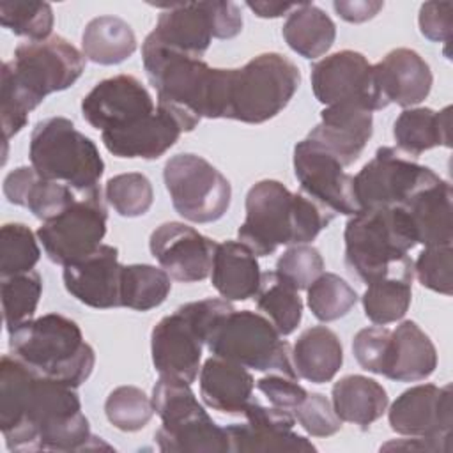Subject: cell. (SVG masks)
Instances as JSON below:
<instances>
[{
    "mask_svg": "<svg viewBox=\"0 0 453 453\" xmlns=\"http://www.w3.org/2000/svg\"><path fill=\"white\" fill-rule=\"evenodd\" d=\"M0 430L11 451L110 448L92 435L76 388L39 373L14 354L0 361Z\"/></svg>",
    "mask_w": 453,
    "mask_h": 453,
    "instance_id": "1",
    "label": "cell"
},
{
    "mask_svg": "<svg viewBox=\"0 0 453 453\" xmlns=\"http://www.w3.org/2000/svg\"><path fill=\"white\" fill-rule=\"evenodd\" d=\"M85 55L60 35L27 41L2 65L0 119L5 142L19 133L46 96L65 90L85 71Z\"/></svg>",
    "mask_w": 453,
    "mask_h": 453,
    "instance_id": "2",
    "label": "cell"
},
{
    "mask_svg": "<svg viewBox=\"0 0 453 453\" xmlns=\"http://www.w3.org/2000/svg\"><path fill=\"white\" fill-rule=\"evenodd\" d=\"M143 69L157 94V106L175 117L184 133L202 119H225L230 69H214L202 58L170 50L150 35L142 44Z\"/></svg>",
    "mask_w": 453,
    "mask_h": 453,
    "instance_id": "3",
    "label": "cell"
},
{
    "mask_svg": "<svg viewBox=\"0 0 453 453\" xmlns=\"http://www.w3.org/2000/svg\"><path fill=\"white\" fill-rule=\"evenodd\" d=\"M334 216L306 193H292L281 182L265 179L250 188L246 218L237 235L257 257H267L281 244L313 241Z\"/></svg>",
    "mask_w": 453,
    "mask_h": 453,
    "instance_id": "4",
    "label": "cell"
},
{
    "mask_svg": "<svg viewBox=\"0 0 453 453\" xmlns=\"http://www.w3.org/2000/svg\"><path fill=\"white\" fill-rule=\"evenodd\" d=\"M9 349L39 373L71 388L81 386L96 365L80 326L62 313L30 319L9 331Z\"/></svg>",
    "mask_w": 453,
    "mask_h": 453,
    "instance_id": "5",
    "label": "cell"
},
{
    "mask_svg": "<svg viewBox=\"0 0 453 453\" xmlns=\"http://www.w3.org/2000/svg\"><path fill=\"white\" fill-rule=\"evenodd\" d=\"M343 239L345 264L366 285L412 267L407 253L418 242L411 218L400 205L356 212L345 225Z\"/></svg>",
    "mask_w": 453,
    "mask_h": 453,
    "instance_id": "6",
    "label": "cell"
},
{
    "mask_svg": "<svg viewBox=\"0 0 453 453\" xmlns=\"http://www.w3.org/2000/svg\"><path fill=\"white\" fill-rule=\"evenodd\" d=\"M161 426L154 434L161 451L177 453H226L230 451L226 430L198 403L191 384L159 375L150 396Z\"/></svg>",
    "mask_w": 453,
    "mask_h": 453,
    "instance_id": "7",
    "label": "cell"
},
{
    "mask_svg": "<svg viewBox=\"0 0 453 453\" xmlns=\"http://www.w3.org/2000/svg\"><path fill=\"white\" fill-rule=\"evenodd\" d=\"M28 157L42 179L64 182L78 193L97 188L104 172L96 143L65 117H50L35 124Z\"/></svg>",
    "mask_w": 453,
    "mask_h": 453,
    "instance_id": "8",
    "label": "cell"
},
{
    "mask_svg": "<svg viewBox=\"0 0 453 453\" xmlns=\"http://www.w3.org/2000/svg\"><path fill=\"white\" fill-rule=\"evenodd\" d=\"M301 85L299 67L280 53H262L230 69L226 117L262 124L276 117Z\"/></svg>",
    "mask_w": 453,
    "mask_h": 453,
    "instance_id": "9",
    "label": "cell"
},
{
    "mask_svg": "<svg viewBox=\"0 0 453 453\" xmlns=\"http://www.w3.org/2000/svg\"><path fill=\"white\" fill-rule=\"evenodd\" d=\"M212 356L258 372H278L299 379L288 342L273 322L250 310H232L218 320L205 342Z\"/></svg>",
    "mask_w": 453,
    "mask_h": 453,
    "instance_id": "10",
    "label": "cell"
},
{
    "mask_svg": "<svg viewBox=\"0 0 453 453\" xmlns=\"http://www.w3.org/2000/svg\"><path fill=\"white\" fill-rule=\"evenodd\" d=\"M149 34L159 44L202 58L212 37L232 39L242 30V14L234 2H189L161 5Z\"/></svg>",
    "mask_w": 453,
    "mask_h": 453,
    "instance_id": "11",
    "label": "cell"
},
{
    "mask_svg": "<svg viewBox=\"0 0 453 453\" xmlns=\"http://www.w3.org/2000/svg\"><path fill=\"white\" fill-rule=\"evenodd\" d=\"M173 209L191 223H212L230 207L228 179L202 156L182 152L172 156L163 170Z\"/></svg>",
    "mask_w": 453,
    "mask_h": 453,
    "instance_id": "12",
    "label": "cell"
},
{
    "mask_svg": "<svg viewBox=\"0 0 453 453\" xmlns=\"http://www.w3.org/2000/svg\"><path fill=\"white\" fill-rule=\"evenodd\" d=\"M108 212L101 188L81 191L57 218L44 221L37 237L48 258L58 265L73 264L94 253L106 234Z\"/></svg>",
    "mask_w": 453,
    "mask_h": 453,
    "instance_id": "13",
    "label": "cell"
},
{
    "mask_svg": "<svg viewBox=\"0 0 453 453\" xmlns=\"http://www.w3.org/2000/svg\"><path fill=\"white\" fill-rule=\"evenodd\" d=\"M441 177L418 165L395 147H379L375 156L354 177V195L363 209L405 205L423 188Z\"/></svg>",
    "mask_w": 453,
    "mask_h": 453,
    "instance_id": "14",
    "label": "cell"
},
{
    "mask_svg": "<svg viewBox=\"0 0 453 453\" xmlns=\"http://www.w3.org/2000/svg\"><path fill=\"white\" fill-rule=\"evenodd\" d=\"M311 88L322 104H354L368 111L388 106L384 101L375 65L359 51L342 50L311 65Z\"/></svg>",
    "mask_w": 453,
    "mask_h": 453,
    "instance_id": "15",
    "label": "cell"
},
{
    "mask_svg": "<svg viewBox=\"0 0 453 453\" xmlns=\"http://www.w3.org/2000/svg\"><path fill=\"white\" fill-rule=\"evenodd\" d=\"M319 142L304 138L294 147V173L301 191L334 214L354 216L359 205L354 195V177Z\"/></svg>",
    "mask_w": 453,
    "mask_h": 453,
    "instance_id": "16",
    "label": "cell"
},
{
    "mask_svg": "<svg viewBox=\"0 0 453 453\" xmlns=\"http://www.w3.org/2000/svg\"><path fill=\"white\" fill-rule=\"evenodd\" d=\"M156 108L149 90L131 74L99 81L81 101L83 119L101 133L129 129L150 117Z\"/></svg>",
    "mask_w": 453,
    "mask_h": 453,
    "instance_id": "17",
    "label": "cell"
},
{
    "mask_svg": "<svg viewBox=\"0 0 453 453\" xmlns=\"http://www.w3.org/2000/svg\"><path fill=\"white\" fill-rule=\"evenodd\" d=\"M242 414L246 423L225 426L230 451H317L311 441L294 432L296 418L290 411L250 400Z\"/></svg>",
    "mask_w": 453,
    "mask_h": 453,
    "instance_id": "18",
    "label": "cell"
},
{
    "mask_svg": "<svg viewBox=\"0 0 453 453\" xmlns=\"http://www.w3.org/2000/svg\"><path fill=\"white\" fill-rule=\"evenodd\" d=\"M212 239L179 221L159 225L150 234V253L170 278L182 283L202 281L211 274L216 251Z\"/></svg>",
    "mask_w": 453,
    "mask_h": 453,
    "instance_id": "19",
    "label": "cell"
},
{
    "mask_svg": "<svg viewBox=\"0 0 453 453\" xmlns=\"http://www.w3.org/2000/svg\"><path fill=\"white\" fill-rule=\"evenodd\" d=\"M389 426L407 437H451V386L418 384L405 389L389 407Z\"/></svg>",
    "mask_w": 453,
    "mask_h": 453,
    "instance_id": "20",
    "label": "cell"
},
{
    "mask_svg": "<svg viewBox=\"0 0 453 453\" xmlns=\"http://www.w3.org/2000/svg\"><path fill=\"white\" fill-rule=\"evenodd\" d=\"M202 333L177 308L163 317L150 333L152 365L159 375L195 382L202 359Z\"/></svg>",
    "mask_w": 453,
    "mask_h": 453,
    "instance_id": "21",
    "label": "cell"
},
{
    "mask_svg": "<svg viewBox=\"0 0 453 453\" xmlns=\"http://www.w3.org/2000/svg\"><path fill=\"white\" fill-rule=\"evenodd\" d=\"M119 251L115 246L101 244L94 253L64 265V287L80 303L108 310L120 306Z\"/></svg>",
    "mask_w": 453,
    "mask_h": 453,
    "instance_id": "22",
    "label": "cell"
},
{
    "mask_svg": "<svg viewBox=\"0 0 453 453\" xmlns=\"http://www.w3.org/2000/svg\"><path fill=\"white\" fill-rule=\"evenodd\" d=\"M372 131V111L354 104H333L320 111V122L308 133V138L319 142L343 166H349L363 152Z\"/></svg>",
    "mask_w": 453,
    "mask_h": 453,
    "instance_id": "23",
    "label": "cell"
},
{
    "mask_svg": "<svg viewBox=\"0 0 453 453\" xmlns=\"http://www.w3.org/2000/svg\"><path fill=\"white\" fill-rule=\"evenodd\" d=\"M377 83L384 101L396 103L402 108L419 104L432 88V71L425 58L409 48L391 50L375 64Z\"/></svg>",
    "mask_w": 453,
    "mask_h": 453,
    "instance_id": "24",
    "label": "cell"
},
{
    "mask_svg": "<svg viewBox=\"0 0 453 453\" xmlns=\"http://www.w3.org/2000/svg\"><path fill=\"white\" fill-rule=\"evenodd\" d=\"M182 133L175 117L157 106L156 111L140 124L124 131L101 133V140L106 150L117 157L157 159L175 145Z\"/></svg>",
    "mask_w": 453,
    "mask_h": 453,
    "instance_id": "25",
    "label": "cell"
},
{
    "mask_svg": "<svg viewBox=\"0 0 453 453\" xmlns=\"http://www.w3.org/2000/svg\"><path fill=\"white\" fill-rule=\"evenodd\" d=\"M4 195L9 203L27 207L44 223L64 212L80 193L64 182L42 179L32 166H19L5 175Z\"/></svg>",
    "mask_w": 453,
    "mask_h": 453,
    "instance_id": "26",
    "label": "cell"
},
{
    "mask_svg": "<svg viewBox=\"0 0 453 453\" xmlns=\"http://www.w3.org/2000/svg\"><path fill=\"white\" fill-rule=\"evenodd\" d=\"M437 368V350L428 334L412 320H403L391 331L384 377L396 382L428 379Z\"/></svg>",
    "mask_w": 453,
    "mask_h": 453,
    "instance_id": "27",
    "label": "cell"
},
{
    "mask_svg": "<svg viewBox=\"0 0 453 453\" xmlns=\"http://www.w3.org/2000/svg\"><path fill=\"white\" fill-rule=\"evenodd\" d=\"M253 388L251 373L234 361L211 356L200 366V396L214 411L242 414Z\"/></svg>",
    "mask_w": 453,
    "mask_h": 453,
    "instance_id": "28",
    "label": "cell"
},
{
    "mask_svg": "<svg viewBox=\"0 0 453 453\" xmlns=\"http://www.w3.org/2000/svg\"><path fill=\"white\" fill-rule=\"evenodd\" d=\"M412 223L416 242L423 246H451V184L439 179L402 205Z\"/></svg>",
    "mask_w": 453,
    "mask_h": 453,
    "instance_id": "29",
    "label": "cell"
},
{
    "mask_svg": "<svg viewBox=\"0 0 453 453\" xmlns=\"http://www.w3.org/2000/svg\"><path fill=\"white\" fill-rule=\"evenodd\" d=\"M260 265L257 255L241 241L216 244L211 281L226 301H246L260 285Z\"/></svg>",
    "mask_w": 453,
    "mask_h": 453,
    "instance_id": "30",
    "label": "cell"
},
{
    "mask_svg": "<svg viewBox=\"0 0 453 453\" xmlns=\"http://www.w3.org/2000/svg\"><path fill=\"white\" fill-rule=\"evenodd\" d=\"M343 363L342 342L334 331L326 326L304 329L294 343L292 365L297 377L324 384L334 379Z\"/></svg>",
    "mask_w": 453,
    "mask_h": 453,
    "instance_id": "31",
    "label": "cell"
},
{
    "mask_svg": "<svg viewBox=\"0 0 453 453\" xmlns=\"http://www.w3.org/2000/svg\"><path fill=\"white\" fill-rule=\"evenodd\" d=\"M449 106L441 111H434L432 108L403 110L393 126V136L398 150L409 157H418L428 149L449 147Z\"/></svg>",
    "mask_w": 453,
    "mask_h": 453,
    "instance_id": "32",
    "label": "cell"
},
{
    "mask_svg": "<svg viewBox=\"0 0 453 453\" xmlns=\"http://www.w3.org/2000/svg\"><path fill=\"white\" fill-rule=\"evenodd\" d=\"M333 409L342 421L361 430L377 421L388 409V393L377 380L365 375H345L333 386Z\"/></svg>",
    "mask_w": 453,
    "mask_h": 453,
    "instance_id": "33",
    "label": "cell"
},
{
    "mask_svg": "<svg viewBox=\"0 0 453 453\" xmlns=\"http://www.w3.org/2000/svg\"><path fill=\"white\" fill-rule=\"evenodd\" d=\"M281 34L290 50L304 58H319L333 46L336 27L320 7L301 2L288 12Z\"/></svg>",
    "mask_w": 453,
    "mask_h": 453,
    "instance_id": "34",
    "label": "cell"
},
{
    "mask_svg": "<svg viewBox=\"0 0 453 453\" xmlns=\"http://www.w3.org/2000/svg\"><path fill=\"white\" fill-rule=\"evenodd\" d=\"M85 58L101 65H115L136 51L133 28L117 16H97L90 19L81 35Z\"/></svg>",
    "mask_w": 453,
    "mask_h": 453,
    "instance_id": "35",
    "label": "cell"
},
{
    "mask_svg": "<svg viewBox=\"0 0 453 453\" xmlns=\"http://www.w3.org/2000/svg\"><path fill=\"white\" fill-rule=\"evenodd\" d=\"M412 280L414 264L368 283L361 299L366 319L377 326L400 320L411 306Z\"/></svg>",
    "mask_w": 453,
    "mask_h": 453,
    "instance_id": "36",
    "label": "cell"
},
{
    "mask_svg": "<svg viewBox=\"0 0 453 453\" xmlns=\"http://www.w3.org/2000/svg\"><path fill=\"white\" fill-rule=\"evenodd\" d=\"M255 301L257 308L273 322L281 336L294 333L299 326L303 317L299 290L278 271L262 273Z\"/></svg>",
    "mask_w": 453,
    "mask_h": 453,
    "instance_id": "37",
    "label": "cell"
},
{
    "mask_svg": "<svg viewBox=\"0 0 453 453\" xmlns=\"http://www.w3.org/2000/svg\"><path fill=\"white\" fill-rule=\"evenodd\" d=\"M172 288L165 269L149 264L122 265L120 274V306L136 311H149L168 297Z\"/></svg>",
    "mask_w": 453,
    "mask_h": 453,
    "instance_id": "38",
    "label": "cell"
},
{
    "mask_svg": "<svg viewBox=\"0 0 453 453\" xmlns=\"http://www.w3.org/2000/svg\"><path fill=\"white\" fill-rule=\"evenodd\" d=\"M42 294V278L35 271L2 278V310L7 331L30 320Z\"/></svg>",
    "mask_w": 453,
    "mask_h": 453,
    "instance_id": "39",
    "label": "cell"
},
{
    "mask_svg": "<svg viewBox=\"0 0 453 453\" xmlns=\"http://www.w3.org/2000/svg\"><path fill=\"white\" fill-rule=\"evenodd\" d=\"M306 290L308 308L322 322H333L345 317L357 303L356 290L333 273H322Z\"/></svg>",
    "mask_w": 453,
    "mask_h": 453,
    "instance_id": "40",
    "label": "cell"
},
{
    "mask_svg": "<svg viewBox=\"0 0 453 453\" xmlns=\"http://www.w3.org/2000/svg\"><path fill=\"white\" fill-rule=\"evenodd\" d=\"M0 23L16 35L44 41L53 28V11L48 2L2 0Z\"/></svg>",
    "mask_w": 453,
    "mask_h": 453,
    "instance_id": "41",
    "label": "cell"
},
{
    "mask_svg": "<svg viewBox=\"0 0 453 453\" xmlns=\"http://www.w3.org/2000/svg\"><path fill=\"white\" fill-rule=\"evenodd\" d=\"M41 258L34 232L23 223H5L0 228V276L28 273Z\"/></svg>",
    "mask_w": 453,
    "mask_h": 453,
    "instance_id": "42",
    "label": "cell"
},
{
    "mask_svg": "<svg viewBox=\"0 0 453 453\" xmlns=\"http://www.w3.org/2000/svg\"><path fill=\"white\" fill-rule=\"evenodd\" d=\"M104 198L119 216L138 218L150 209L154 191L150 180L143 173L127 172L108 179Z\"/></svg>",
    "mask_w": 453,
    "mask_h": 453,
    "instance_id": "43",
    "label": "cell"
},
{
    "mask_svg": "<svg viewBox=\"0 0 453 453\" xmlns=\"http://www.w3.org/2000/svg\"><path fill=\"white\" fill-rule=\"evenodd\" d=\"M104 414L115 428L122 432H138L152 419L154 407L150 398L140 388L119 386L108 395Z\"/></svg>",
    "mask_w": 453,
    "mask_h": 453,
    "instance_id": "44",
    "label": "cell"
},
{
    "mask_svg": "<svg viewBox=\"0 0 453 453\" xmlns=\"http://www.w3.org/2000/svg\"><path fill=\"white\" fill-rule=\"evenodd\" d=\"M276 271L297 290H306L324 273V260L317 248L310 244H292L280 255Z\"/></svg>",
    "mask_w": 453,
    "mask_h": 453,
    "instance_id": "45",
    "label": "cell"
},
{
    "mask_svg": "<svg viewBox=\"0 0 453 453\" xmlns=\"http://www.w3.org/2000/svg\"><path fill=\"white\" fill-rule=\"evenodd\" d=\"M414 264L418 281L439 294L453 292V250L451 246H425Z\"/></svg>",
    "mask_w": 453,
    "mask_h": 453,
    "instance_id": "46",
    "label": "cell"
},
{
    "mask_svg": "<svg viewBox=\"0 0 453 453\" xmlns=\"http://www.w3.org/2000/svg\"><path fill=\"white\" fill-rule=\"evenodd\" d=\"M292 414L311 437H329L342 428V419L334 412L333 403L320 393H308Z\"/></svg>",
    "mask_w": 453,
    "mask_h": 453,
    "instance_id": "47",
    "label": "cell"
},
{
    "mask_svg": "<svg viewBox=\"0 0 453 453\" xmlns=\"http://www.w3.org/2000/svg\"><path fill=\"white\" fill-rule=\"evenodd\" d=\"M391 329L372 326L359 329L352 340V352L359 366L366 372L382 375L388 363Z\"/></svg>",
    "mask_w": 453,
    "mask_h": 453,
    "instance_id": "48",
    "label": "cell"
},
{
    "mask_svg": "<svg viewBox=\"0 0 453 453\" xmlns=\"http://www.w3.org/2000/svg\"><path fill=\"white\" fill-rule=\"evenodd\" d=\"M257 388L265 395V398L271 402V405L294 411L297 405L303 403L308 391L297 382V379L288 377L285 373H274L262 377L257 380Z\"/></svg>",
    "mask_w": 453,
    "mask_h": 453,
    "instance_id": "49",
    "label": "cell"
},
{
    "mask_svg": "<svg viewBox=\"0 0 453 453\" xmlns=\"http://www.w3.org/2000/svg\"><path fill=\"white\" fill-rule=\"evenodd\" d=\"M419 32L434 42H449L453 30L451 2H425L418 16Z\"/></svg>",
    "mask_w": 453,
    "mask_h": 453,
    "instance_id": "50",
    "label": "cell"
},
{
    "mask_svg": "<svg viewBox=\"0 0 453 453\" xmlns=\"http://www.w3.org/2000/svg\"><path fill=\"white\" fill-rule=\"evenodd\" d=\"M336 14L349 23H363L372 19L382 7L384 2L379 0H336L333 4Z\"/></svg>",
    "mask_w": 453,
    "mask_h": 453,
    "instance_id": "51",
    "label": "cell"
},
{
    "mask_svg": "<svg viewBox=\"0 0 453 453\" xmlns=\"http://www.w3.org/2000/svg\"><path fill=\"white\" fill-rule=\"evenodd\" d=\"M451 437L444 439H430V437H409V439H398V441H389L380 449H403V451H442L448 453L451 449L449 446Z\"/></svg>",
    "mask_w": 453,
    "mask_h": 453,
    "instance_id": "52",
    "label": "cell"
},
{
    "mask_svg": "<svg viewBox=\"0 0 453 453\" xmlns=\"http://www.w3.org/2000/svg\"><path fill=\"white\" fill-rule=\"evenodd\" d=\"M260 18H280L292 12L299 4H281V2H248L246 4Z\"/></svg>",
    "mask_w": 453,
    "mask_h": 453,
    "instance_id": "53",
    "label": "cell"
}]
</instances>
